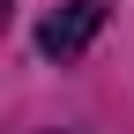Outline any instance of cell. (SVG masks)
Returning a JSON list of instances; mask_svg holds the SVG:
<instances>
[{
    "label": "cell",
    "instance_id": "1",
    "mask_svg": "<svg viewBox=\"0 0 134 134\" xmlns=\"http://www.w3.org/2000/svg\"><path fill=\"white\" fill-rule=\"evenodd\" d=\"M104 30V0H60L52 15L37 23V52L45 60H82Z\"/></svg>",
    "mask_w": 134,
    "mask_h": 134
}]
</instances>
